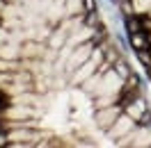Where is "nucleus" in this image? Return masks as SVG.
<instances>
[{"instance_id": "5", "label": "nucleus", "mask_w": 151, "mask_h": 148, "mask_svg": "<svg viewBox=\"0 0 151 148\" xmlns=\"http://www.w3.org/2000/svg\"><path fill=\"white\" fill-rule=\"evenodd\" d=\"M96 71H99V64H96L94 59L89 57V59H87L85 64H80V66H78V68L73 71V73L69 75V78H66V82H69V87H76V89H78V87H80V84L85 82L87 78H92V75L96 73Z\"/></svg>"}, {"instance_id": "6", "label": "nucleus", "mask_w": 151, "mask_h": 148, "mask_svg": "<svg viewBox=\"0 0 151 148\" xmlns=\"http://www.w3.org/2000/svg\"><path fill=\"white\" fill-rule=\"evenodd\" d=\"M149 110H151V107H149V100H147L144 93H137V96L131 98L128 105L124 107V112H126L131 119H135V121H140L142 116H144V112H149Z\"/></svg>"}, {"instance_id": "19", "label": "nucleus", "mask_w": 151, "mask_h": 148, "mask_svg": "<svg viewBox=\"0 0 151 148\" xmlns=\"http://www.w3.org/2000/svg\"><path fill=\"white\" fill-rule=\"evenodd\" d=\"M149 53H151V46H149Z\"/></svg>"}, {"instance_id": "16", "label": "nucleus", "mask_w": 151, "mask_h": 148, "mask_svg": "<svg viewBox=\"0 0 151 148\" xmlns=\"http://www.w3.org/2000/svg\"><path fill=\"white\" fill-rule=\"evenodd\" d=\"M9 5H21V0H7Z\"/></svg>"}, {"instance_id": "1", "label": "nucleus", "mask_w": 151, "mask_h": 148, "mask_svg": "<svg viewBox=\"0 0 151 148\" xmlns=\"http://www.w3.org/2000/svg\"><path fill=\"white\" fill-rule=\"evenodd\" d=\"M124 112V105L122 102H114V105H108V107H96L92 119H94V125L101 132H108L112 128V123L119 119V114Z\"/></svg>"}, {"instance_id": "3", "label": "nucleus", "mask_w": 151, "mask_h": 148, "mask_svg": "<svg viewBox=\"0 0 151 148\" xmlns=\"http://www.w3.org/2000/svg\"><path fill=\"white\" fill-rule=\"evenodd\" d=\"M0 119L7 121H28V119H39V110L32 107V105H21V102H9L5 110H2V116Z\"/></svg>"}, {"instance_id": "15", "label": "nucleus", "mask_w": 151, "mask_h": 148, "mask_svg": "<svg viewBox=\"0 0 151 148\" xmlns=\"http://www.w3.org/2000/svg\"><path fill=\"white\" fill-rule=\"evenodd\" d=\"M7 144H9V137H7V132H2L0 134V148H7Z\"/></svg>"}, {"instance_id": "17", "label": "nucleus", "mask_w": 151, "mask_h": 148, "mask_svg": "<svg viewBox=\"0 0 151 148\" xmlns=\"http://www.w3.org/2000/svg\"><path fill=\"white\" fill-rule=\"evenodd\" d=\"M2 110H5V105H2V102H0V116H2Z\"/></svg>"}, {"instance_id": "7", "label": "nucleus", "mask_w": 151, "mask_h": 148, "mask_svg": "<svg viewBox=\"0 0 151 148\" xmlns=\"http://www.w3.org/2000/svg\"><path fill=\"white\" fill-rule=\"evenodd\" d=\"M126 37H128V43H131L133 53H137V50H149V46H151V32L140 30V32H131V34H126Z\"/></svg>"}, {"instance_id": "14", "label": "nucleus", "mask_w": 151, "mask_h": 148, "mask_svg": "<svg viewBox=\"0 0 151 148\" xmlns=\"http://www.w3.org/2000/svg\"><path fill=\"white\" fill-rule=\"evenodd\" d=\"M83 9L85 11H99V0H83Z\"/></svg>"}, {"instance_id": "12", "label": "nucleus", "mask_w": 151, "mask_h": 148, "mask_svg": "<svg viewBox=\"0 0 151 148\" xmlns=\"http://www.w3.org/2000/svg\"><path fill=\"white\" fill-rule=\"evenodd\" d=\"M103 21H101V14L99 11H85V25L89 28H96V25H101Z\"/></svg>"}, {"instance_id": "9", "label": "nucleus", "mask_w": 151, "mask_h": 148, "mask_svg": "<svg viewBox=\"0 0 151 148\" xmlns=\"http://www.w3.org/2000/svg\"><path fill=\"white\" fill-rule=\"evenodd\" d=\"M101 78H103V73H99V71H96V73L92 75V78H87V80H85L83 84H80L78 89H80V91L85 93V96L94 98L96 93H99V87H101Z\"/></svg>"}, {"instance_id": "4", "label": "nucleus", "mask_w": 151, "mask_h": 148, "mask_svg": "<svg viewBox=\"0 0 151 148\" xmlns=\"http://www.w3.org/2000/svg\"><path fill=\"white\" fill-rule=\"evenodd\" d=\"M135 125H137V121H135V119H131V116H128L126 112H122V114H119V119H117V121L112 123V128L105 132V137H108V139H110V141L114 144L117 139L126 137V134H128V132H131V130L135 128Z\"/></svg>"}, {"instance_id": "11", "label": "nucleus", "mask_w": 151, "mask_h": 148, "mask_svg": "<svg viewBox=\"0 0 151 148\" xmlns=\"http://www.w3.org/2000/svg\"><path fill=\"white\" fill-rule=\"evenodd\" d=\"M114 102H119L114 96H94V98H92L94 110H96V107H108V105H114Z\"/></svg>"}, {"instance_id": "18", "label": "nucleus", "mask_w": 151, "mask_h": 148, "mask_svg": "<svg viewBox=\"0 0 151 148\" xmlns=\"http://www.w3.org/2000/svg\"><path fill=\"white\" fill-rule=\"evenodd\" d=\"M147 16H149V18H151V9H149V14H147Z\"/></svg>"}, {"instance_id": "10", "label": "nucleus", "mask_w": 151, "mask_h": 148, "mask_svg": "<svg viewBox=\"0 0 151 148\" xmlns=\"http://www.w3.org/2000/svg\"><path fill=\"white\" fill-rule=\"evenodd\" d=\"M112 68H114V71H117V73H119V75H122V78H124V80H126V78H128V75H131L133 73V68H131V64H128V59H126V57H119V59H117V62H114V64H112Z\"/></svg>"}, {"instance_id": "2", "label": "nucleus", "mask_w": 151, "mask_h": 148, "mask_svg": "<svg viewBox=\"0 0 151 148\" xmlns=\"http://www.w3.org/2000/svg\"><path fill=\"white\" fill-rule=\"evenodd\" d=\"M124 89V78L114 68L110 71H105L103 78H101V87H99V93L96 96H114L117 100H119V93Z\"/></svg>"}, {"instance_id": "8", "label": "nucleus", "mask_w": 151, "mask_h": 148, "mask_svg": "<svg viewBox=\"0 0 151 148\" xmlns=\"http://www.w3.org/2000/svg\"><path fill=\"white\" fill-rule=\"evenodd\" d=\"M21 43H23V41H21ZM21 43L16 39H14V41H7V43H0V57H5V59H21V57H23Z\"/></svg>"}, {"instance_id": "13", "label": "nucleus", "mask_w": 151, "mask_h": 148, "mask_svg": "<svg viewBox=\"0 0 151 148\" xmlns=\"http://www.w3.org/2000/svg\"><path fill=\"white\" fill-rule=\"evenodd\" d=\"M133 55H135V59H137L144 68L151 66V53H149V50H137V53H133Z\"/></svg>"}]
</instances>
